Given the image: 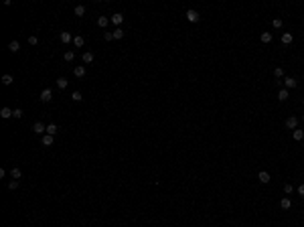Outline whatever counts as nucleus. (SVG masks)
Masks as SVG:
<instances>
[{
	"label": "nucleus",
	"instance_id": "1",
	"mask_svg": "<svg viewBox=\"0 0 304 227\" xmlns=\"http://www.w3.org/2000/svg\"><path fill=\"white\" fill-rule=\"evenodd\" d=\"M187 20H188V22H199V20H201V14H199L197 10L188 8L187 10Z\"/></svg>",
	"mask_w": 304,
	"mask_h": 227
},
{
	"label": "nucleus",
	"instance_id": "2",
	"mask_svg": "<svg viewBox=\"0 0 304 227\" xmlns=\"http://www.w3.org/2000/svg\"><path fill=\"white\" fill-rule=\"evenodd\" d=\"M33 132H34V134H41V136H45V134H47V126H45L43 122H34V126H33Z\"/></svg>",
	"mask_w": 304,
	"mask_h": 227
},
{
	"label": "nucleus",
	"instance_id": "3",
	"mask_svg": "<svg viewBox=\"0 0 304 227\" xmlns=\"http://www.w3.org/2000/svg\"><path fill=\"white\" fill-rule=\"evenodd\" d=\"M51 99H53V91H51V89H49V87H45L43 91H41V102H45V103H49V102H51Z\"/></svg>",
	"mask_w": 304,
	"mask_h": 227
},
{
	"label": "nucleus",
	"instance_id": "4",
	"mask_svg": "<svg viewBox=\"0 0 304 227\" xmlns=\"http://www.w3.org/2000/svg\"><path fill=\"white\" fill-rule=\"evenodd\" d=\"M282 83H284V89H294V87L298 85V81H296L294 77H286Z\"/></svg>",
	"mask_w": 304,
	"mask_h": 227
},
{
	"label": "nucleus",
	"instance_id": "5",
	"mask_svg": "<svg viewBox=\"0 0 304 227\" xmlns=\"http://www.w3.org/2000/svg\"><path fill=\"white\" fill-rule=\"evenodd\" d=\"M110 20H111L114 24H116V29H118V26H120V24L124 22V14H120V12H116V14H111V16H110Z\"/></svg>",
	"mask_w": 304,
	"mask_h": 227
},
{
	"label": "nucleus",
	"instance_id": "6",
	"mask_svg": "<svg viewBox=\"0 0 304 227\" xmlns=\"http://www.w3.org/2000/svg\"><path fill=\"white\" fill-rule=\"evenodd\" d=\"M296 126H298V118H296V116H290L288 120H286V128H290V130H296Z\"/></svg>",
	"mask_w": 304,
	"mask_h": 227
},
{
	"label": "nucleus",
	"instance_id": "7",
	"mask_svg": "<svg viewBox=\"0 0 304 227\" xmlns=\"http://www.w3.org/2000/svg\"><path fill=\"white\" fill-rule=\"evenodd\" d=\"M257 179H260V183H264V184H268L272 180V176H270V172H265V170H261L260 174H257Z\"/></svg>",
	"mask_w": 304,
	"mask_h": 227
},
{
	"label": "nucleus",
	"instance_id": "8",
	"mask_svg": "<svg viewBox=\"0 0 304 227\" xmlns=\"http://www.w3.org/2000/svg\"><path fill=\"white\" fill-rule=\"evenodd\" d=\"M73 45H75V49H81L83 45H85V39H83L81 34H75V37H73Z\"/></svg>",
	"mask_w": 304,
	"mask_h": 227
},
{
	"label": "nucleus",
	"instance_id": "9",
	"mask_svg": "<svg viewBox=\"0 0 304 227\" xmlns=\"http://www.w3.org/2000/svg\"><path fill=\"white\" fill-rule=\"evenodd\" d=\"M61 43H63V45H69V43H73V37H71V33H61Z\"/></svg>",
	"mask_w": 304,
	"mask_h": 227
},
{
	"label": "nucleus",
	"instance_id": "10",
	"mask_svg": "<svg viewBox=\"0 0 304 227\" xmlns=\"http://www.w3.org/2000/svg\"><path fill=\"white\" fill-rule=\"evenodd\" d=\"M73 75H75V77H83V75H85V67H83V65H77V67L73 69Z\"/></svg>",
	"mask_w": 304,
	"mask_h": 227
},
{
	"label": "nucleus",
	"instance_id": "11",
	"mask_svg": "<svg viewBox=\"0 0 304 227\" xmlns=\"http://www.w3.org/2000/svg\"><path fill=\"white\" fill-rule=\"evenodd\" d=\"M12 111L14 110H10V107H2V110H0V116L4 118V120H8V118H12Z\"/></svg>",
	"mask_w": 304,
	"mask_h": 227
},
{
	"label": "nucleus",
	"instance_id": "12",
	"mask_svg": "<svg viewBox=\"0 0 304 227\" xmlns=\"http://www.w3.org/2000/svg\"><path fill=\"white\" fill-rule=\"evenodd\" d=\"M41 142H43V146H51L55 140H53V136H51V134H45L43 138H41Z\"/></svg>",
	"mask_w": 304,
	"mask_h": 227
},
{
	"label": "nucleus",
	"instance_id": "13",
	"mask_svg": "<svg viewBox=\"0 0 304 227\" xmlns=\"http://www.w3.org/2000/svg\"><path fill=\"white\" fill-rule=\"evenodd\" d=\"M81 59H83V63H87V65H89V63H93V53H91V51H85Z\"/></svg>",
	"mask_w": 304,
	"mask_h": 227
},
{
	"label": "nucleus",
	"instance_id": "14",
	"mask_svg": "<svg viewBox=\"0 0 304 227\" xmlns=\"http://www.w3.org/2000/svg\"><path fill=\"white\" fill-rule=\"evenodd\" d=\"M10 176H12V180H18L20 176H22V170L20 168H12L10 170Z\"/></svg>",
	"mask_w": 304,
	"mask_h": 227
},
{
	"label": "nucleus",
	"instance_id": "15",
	"mask_svg": "<svg viewBox=\"0 0 304 227\" xmlns=\"http://www.w3.org/2000/svg\"><path fill=\"white\" fill-rule=\"evenodd\" d=\"M292 41H294V37H292V33H284V34H282V43H284V45H290Z\"/></svg>",
	"mask_w": 304,
	"mask_h": 227
},
{
	"label": "nucleus",
	"instance_id": "16",
	"mask_svg": "<svg viewBox=\"0 0 304 227\" xmlns=\"http://www.w3.org/2000/svg\"><path fill=\"white\" fill-rule=\"evenodd\" d=\"M260 41H261V43H265V45L272 43V33H261L260 34Z\"/></svg>",
	"mask_w": 304,
	"mask_h": 227
},
{
	"label": "nucleus",
	"instance_id": "17",
	"mask_svg": "<svg viewBox=\"0 0 304 227\" xmlns=\"http://www.w3.org/2000/svg\"><path fill=\"white\" fill-rule=\"evenodd\" d=\"M97 24H99L101 29L107 26V24H110V16H99V18H97Z\"/></svg>",
	"mask_w": 304,
	"mask_h": 227
},
{
	"label": "nucleus",
	"instance_id": "18",
	"mask_svg": "<svg viewBox=\"0 0 304 227\" xmlns=\"http://www.w3.org/2000/svg\"><path fill=\"white\" fill-rule=\"evenodd\" d=\"M12 81H14V77H12L10 73H6V75H2V83H4V85H12Z\"/></svg>",
	"mask_w": 304,
	"mask_h": 227
},
{
	"label": "nucleus",
	"instance_id": "19",
	"mask_svg": "<svg viewBox=\"0 0 304 227\" xmlns=\"http://www.w3.org/2000/svg\"><path fill=\"white\" fill-rule=\"evenodd\" d=\"M8 49L12 51V53H16V51H20V45H18V41H10V43H8Z\"/></svg>",
	"mask_w": 304,
	"mask_h": 227
},
{
	"label": "nucleus",
	"instance_id": "20",
	"mask_svg": "<svg viewBox=\"0 0 304 227\" xmlns=\"http://www.w3.org/2000/svg\"><path fill=\"white\" fill-rule=\"evenodd\" d=\"M288 89H280V91H278V99H280V102H286V99H288Z\"/></svg>",
	"mask_w": 304,
	"mask_h": 227
},
{
	"label": "nucleus",
	"instance_id": "21",
	"mask_svg": "<svg viewBox=\"0 0 304 227\" xmlns=\"http://www.w3.org/2000/svg\"><path fill=\"white\" fill-rule=\"evenodd\" d=\"M59 132V128H57V124H49L47 126V134H51V136H55Z\"/></svg>",
	"mask_w": 304,
	"mask_h": 227
},
{
	"label": "nucleus",
	"instance_id": "22",
	"mask_svg": "<svg viewBox=\"0 0 304 227\" xmlns=\"http://www.w3.org/2000/svg\"><path fill=\"white\" fill-rule=\"evenodd\" d=\"M67 85H69V81H67L65 77H59V79H57V87H59V89H65Z\"/></svg>",
	"mask_w": 304,
	"mask_h": 227
},
{
	"label": "nucleus",
	"instance_id": "23",
	"mask_svg": "<svg viewBox=\"0 0 304 227\" xmlns=\"http://www.w3.org/2000/svg\"><path fill=\"white\" fill-rule=\"evenodd\" d=\"M280 207H282V209H290V207H292V201H290L288 197H284V199L280 201Z\"/></svg>",
	"mask_w": 304,
	"mask_h": 227
},
{
	"label": "nucleus",
	"instance_id": "24",
	"mask_svg": "<svg viewBox=\"0 0 304 227\" xmlns=\"http://www.w3.org/2000/svg\"><path fill=\"white\" fill-rule=\"evenodd\" d=\"M292 136H294V140H298V142H300V140H304V130H298V128H296Z\"/></svg>",
	"mask_w": 304,
	"mask_h": 227
},
{
	"label": "nucleus",
	"instance_id": "25",
	"mask_svg": "<svg viewBox=\"0 0 304 227\" xmlns=\"http://www.w3.org/2000/svg\"><path fill=\"white\" fill-rule=\"evenodd\" d=\"M83 14H85V6L77 4V6H75V16H83Z\"/></svg>",
	"mask_w": 304,
	"mask_h": 227
},
{
	"label": "nucleus",
	"instance_id": "26",
	"mask_svg": "<svg viewBox=\"0 0 304 227\" xmlns=\"http://www.w3.org/2000/svg\"><path fill=\"white\" fill-rule=\"evenodd\" d=\"M63 59H65L67 63H71L73 59H75V53H73V51H65V55H63Z\"/></svg>",
	"mask_w": 304,
	"mask_h": 227
},
{
	"label": "nucleus",
	"instance_id": "27",
	"mask_svg": "<svg viewBox=\"0 0 304 227\" xmlns=\"http://www.w3.org/2000/svg\"><path fill=\"white\" fill-rule=\"evenodd\" d=\"M124 34H126V33L120 29V26H118V29H114V39H124Z\"/></svg>",
	"mask_w": 304,
	"mask_h": 227
},
{
	"label": "nucleus",
	"instance_id": "28",
	"mask_svg": "<svg viewBox=\"0 0 304 227\" xmlns=\"http://www.w3.org/2000/svg\"><path fill=\"white\" fill-rule=\"evenodd\" d=\"M71 99H73V102H81V99H83L81 91H73V93H71Z\"/></svg>",
	"mask_w": 304,
	"mask_h": 227
},
{
	"label": "nucleus",
	"instance_id": "29",
	"mask_svg": "<svg viewBox=\"0 0 304 227\" xmlns=\"http://www.w3.org/2000/svg\"><path fill=\"white\" fill-rule=\"evenodd\" d=\"M274 77H278V79L284 77V69H282V67H276L274 69Z\"/></svg>",
	"mask_w": 304,
	"mask_h": 227
},
{
	"label": "nucleus",
	"instance_id": "30",
	"mask_svg": "<svg viewBox=\"0 0 304 227\" xmlns=\"http://www.w3.org/2000/svg\"><path fill=\"white\" fill-rule=\"evenodd\" d=\"M272 26L274 29H282V18H274L272 20Z\"/></svg>",
	"mask_w": 304,
	"mask_h": 227
},
{
	"label": "nucleus",
	"instance_id": "31",
	"mask_svg": "<svg viewBox=\"0 0 304 227\" xmlns=\"http://www.w3.org/2000/svg\"><path fill=\"white\" fill-rule=\"evenodd\" d=\"M12 118H16V120H18V118H22V110H20V107H16V110L12 111Z\"/></svg>",
	"mask_w": 304,
	"mask_h": 227
},
{
	"label": "nucleus",
	"instance_id": "32",
	"mask_svg": "<svg viewBox=\"0 0 304 227\" xmlns=\"http://www.w3.org/2000/svg\"><path fill=\"white\" fill-rule=\"evenodd\" d=\"M292 191H294V187H292V184H288V183H286V184H284V193H286V195H290V193H292Z\"/></svg>",
	"mask_w": 304,
	"mask_h": 227
},
{
	"label": "nucleus",
	"instance_id": "33",
	"mask_svg": "<svg viewBox=\"0 0 304 227\" xmlns=\"http://www.w3.org/2000/svg\"><path fill=\"white\" fill-rule=\"evenodd\" d=\"M16 187H18V180H10V183H8V188H10V191H14Z\"/></svg>",
	"mask_w": 304,
	"mask_h": 227
},
{
	"label": "nucleus",
	"instance_id": "34",
	"mask_svg": "<svg viewBox=\"0 0 304 227\" xmlns=\"http://www.w3.org/2000/svg\"><path fill=\"white\" fill-rule=\"evenodd\" d=\"M37 43H39V39H37L34 34H30V37H29V45H37Z\"/></svg>",
	"mask_w": 304,
	"mask_h": 227
},
{
	"label": "nucleus",
	"instance_id": "35",
	"mask_svg": "<svg viewBox=\"0 0 304 227\" xmlns=\"http://www.w3.org/2000/svg\"><path fill=\"white\" fill-rule=\"evenodd\" d=\"M103 39H106V41H114V33H106V34H103Z\"/></svg>",
	"mask_w": 304,
	"mask_h": 227
},
{
	"label": "nucleus",
	"instance_id": "36",
	"mask_svg": "<svg viewBox=\"0 0 304 227\" xmlns=\"http://www.w3.org/2000/svg\"><path fill=\"white\" fill-rule=\"evenodd\" d=\"M298 195H302V197H304V183L298 187Z\"/></svg>",
	"mask_w": 304,
	"mask_h": 227
},
{
	"label": "nucleus",
	"instance_id": "37",
	"mask_svg": "<svg viewBox=\"0 0 304 227\" xmlns=\"http://www.w3.org/2000/svg\"><path fill=\"white\" fill-rule=\"evenodd\" d=\"M302 122H304V114H302Z\"/></svg>",
	"mask_w": 304,
	"mask_h": 227
},
{
	"label": "nucleus",
	"instance_id": "38",
	"mask_svg": "<svg viewBox=\"0 0 304 227\" xmlns=\"http://www.w3.org/2000/svg\"><path fill=\"white\" fill-rule=\"evenodd\" d=\"M302 106H304V99H302Z\"/></svg>",
	"mask_w": 304,
	"mask_h": 227
}]
</instances>
